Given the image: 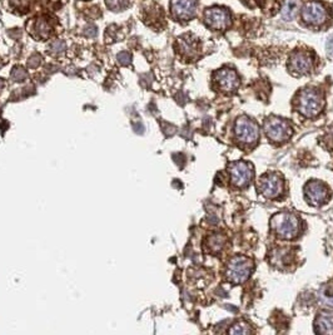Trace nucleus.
<instances>
[{
  "mask_svg": "<svg viewBox=\"0 0 333 335\" xmlns=\"http://www.w3.org/2000/svg\"><path fill=\"white\" fill-rule=\"evenodd\" d=\"M232 184L237 187H247L253 180V167L247 162H234L229 166Z\"/></svg>",
  "mask_w": 333,
  "mask_h": 335,
  "instance_id": "obj_9",
  "label": "nucleus"
},
{
  "mask_svg": "<svg viewBox=\"0 0 333 335\" xmlns=\"http://www.w3.org/2000/svg\"><path fill=\"white\" fill-rule=\"evenodd\" d=\"M4 87V81L3 79H0V88H3Z\"/></svg>",
  "mask_w": 333,
  "mask_h": 335,
  "instance_id": "obj_28",
  "label": "nucleus"
},
{
  "mask_svg": "<svg viewBox=\"0 0 333 335\" xmlns=\"http://www.w3.org/2000/svg\"><path fill=\"white\" fill-rule=\"evenodd\" d=\"M28 32L34 37L35 39H44L49 38L52 34V26H50L49 21L45 17H38V18L32 19L28 23Z\"/></svg>",
  "mask_w": 333,
  "mask_h": 335,
  "instance_id": "obj_14",
  "label": "nucleus"
},
{
  "mask_svg": "<svg viewBox=\"0 0 333 335\" xmlns=\"http://www.w3.org/2000/svg\"><path fill=\"white\" fill-rule=\"evenodd\" d=\"M105 4L110 11L120 12L129 7L130 0H105Z\"/></svg>",
  "mask_w": 333,
  "mask_h": 335,
  "instance_id": "obj_21",
  "label": "nucleus"
},
{
  "mask_svg": "<svg viewBox=\"0 0 333 335\" xmlns=\"http://www.w3.org/2000/svg\"><path fill=\"white\" fill-rule=\"evenodd\" d=\"M177 47L180 54H183L185 58H195L199 53V43L192 36H183L178 38Z\"/></svg>",
  "mask_w": 333,
  "mask_h": 335,
  "instance_id": "obj_15",
  "label": "nucleus"
},
{
  "mask_svg": "<svg viewBox=\"0 0 333 335\" xmlns=\"http://www.w3.org/2000/svg\"><path fill=\"white\" fill-rule=\"evenodd\" d=\"M84 36L85 37H89V38H93V37L97 36V27L93 26V24H89V26H87L84 28Z\"/></svg>",
  "mask_w": 333,
  "mask_h": 335,
  "instance_id": "obj_27",
  "label": "nucleus"
},
{
  "mask_svg": "<svg viewBox=\"0 0 333 335\" xmlns=\"http://www.w3.org/2000/svg\"><path fill=\"white\" fill-rule=\"evenodd\" d=\"M235 137L240 143L254 144L259 137V128L257 124L245 116L238 117L234 126Z\"/></svg>",
  "mask_w": 333,
  "mask_h": 335,
  "instance_id": "obj_5",
  "label": "nucleus"
},
{
  "mask_svg": "<svg viewBox=\"0 0 333 335\" xmlns=\"http://www.w3.org/2000/svg\"><path fill=\"white\" fill-rule=\"evenodd\" d=\"M300 17L308 26L319 27L327 22L328 12L325 11L323 4L318 3V2H308L300 11Z\"/></svg>",
  "mask_w": 333,
  "mask_h": 335,
  "instance_id": "obj_6",
  "label": "nucleus"
},
{
  "mask_svg": "<svg viewBox=\"0 0 333 335\" xmlns=\"http://www.w3.org/2000/svg\"><path fill=\"white\" fill-rule=\"evenodd\" d=\"M144 21L149 26L159 24L164 21V14L162 13V9L155 4H150L149 8L144 11Z\"/></svg>",
  "mask_w": 333,
  "mask_h": 335,
  "instance_id": "obj_17",
  "label": "nucleus"
},
{
  "mask_svg": "<svg viewBox=\"0 0 333 335\" xmlns=\"http://www.w3.org/2000/svg\"><path fill=\"white\" fill-rule=\"evenodd\" d=\"M304 196L305 200L313 206H320L329 199V191L324 184L319 181H309L304 186Z\"/></svg>",
  "mask_w": 333,
  "mask_h": 335,
  "instance_id": "obj_10",
  "label": "nucleus"
},
{
  "mask_svg": "<svg viewBox=\"0 0 333 335\" xmlns=\"http://www.w3.org/2000/svg\"><path fill=\"white\" fill-rule=\"evenodd\" d=\"M170 11L175 19L187 22L197 13V0H172Z\"/></svg>",
  "mask_w": 333,
  "mask_h": 335,
  "instance_id": "obj_13",
  "label": "nucleus"
},
{
  "mask_svg": "<svg viewBox=\"0 0 333 335\" xmlns=\"http://www.w3.org/2000/svg\"><path fill=\"white\" fill-rule=\"evenodd\" d=\"M264 132L272 142L282 143L292 137L293 128L287 119L270 116L264 121Z\"/></svg>",
  "mask_w": 333,
  "mask_h": 335,
  "instance_id": "obj_3",
  "label": "nucleus"
},
{
  "mask_svg": "<svg viewBox=\"0 0 333 335\" xmlns=\"http://www.w3.org/2000/svg\"><path fill=\"white\" fill-rule=\"evenodd\" d=\"M254 264L247 256H234L228 262L225 277L233 284H243L250 276Z\"/></svg>",
  "mask_w": 333,
  "mask_h": 335,
  "instance_id": "obj_2",
  "label": "nucleus"
},
{
  "mask_svg": "<svg viewBox=\"0 0 333 335\" xmlns=\"http://www.w3.org/2000/svg\"><path fill=\"white\" fill-rule=\"evenodd\" d=\"M229 334H234V335H244V334H250L252 332V329L249 327V325H247L245 322L239 321L237 324L232 325L230 329L228 330Z\"/></svg>",
  "mask_w": 333,
  "mask_h": 335,
  "instance_id": "obj_22",
  "label": "nucleus"
},
{
  "mask_svg": "<svg viewBox=\"0 0 333 335\" xmlns=\"http://www.w3.org/2000/svg\"><path fill=\"white\" fill-rule=\"evenodd\" d=\"M203 17H204L205 24L215 31H224L232 23L229 12L224 8H220V7L208 8Z\"/></svg>",
  "mask_w": 333,
  "mask_h": 335,
  "instance_id": "obj_7",
  "label": "nucleus"
},
{
  "mask_svg": "<svg viewBox=\"0 0 333 335\" xmlns=\"http://www.w3.org/2000/svg\"><path fill=\"white\" fill-rule=\"evenodd\" d=\"M324 106L323 97L317 89L305 88L302 89L298 94L297 108L303 116L314 117L320 113Z\"/></svg>",
  "mask_w": 333,
  "mask_h": 335,
  "instance_id": "obj_1",
  "label": "nucleus"
},
{
  "mask_svg": "<svg viewBox=\"0 0 333 335\" xmlns=\"http://www.w3.org/2000/svg\"><path fill=\"white\" fill-rule=\"evenodd\" d=\"M3 67V62H2V59H0V68H2Z\"/></svg>",
  "mask_w": 333,
  "mask_h": 335,
  "instance_id": "obj_29",
  "label": "nucleus"
},
{
  "mask_svg": "<svg viewBox=\"0 0 333 335\" xmlns=\"http://www.w3.org/2000/svg\"><path fill=\"white\" fill-rule=\"evenodd\" d=\"M259 192L267 199H277L283 192V180L277 174H267L259 179Z\"/></svg>",
  "mask_w": 333,
  "mask_h": 335,
  "instance_id": "obj_8",
  "label": "nucleus"
},
{
  "mask_svg": "<svg viewBox=\"0 0 333 335\" xmlns=\"http://www.w3.org/2000/svg\"><path fill=\"white\" fill-rule=\"evenodd\" d=\"M289 71L297 76L308 74L313 68V58L308 52L297 51L289 57Z\"/></svg>",
  "mask_w": 333,
  "mask_h": 335,
  "instance_id": "obj_12",
  "label": "nucleus"
},
{
  "mask_svg": "<svg viewBox=\"0 0 333 335\" xmlns=\"http://www.w3.org/2000/svg\"><path fill=\"white\" fill-rule=\"evenodd\" d=\"M273 230L277 236L290 240L299 232V221L297 216L292 214H277L270 220Z\"/></svg>",
  "mask_w": 333,
  "mask_h": 335,
  "instance_id": "obj_4",
  "label": "nucleus"
},
{
  "mask_svg": "<svg viewBox=\"0 0 333 335\" xmlns=\"http://www.w3.org/2000/svg\"><path fill=\"white\" fill-rule=\"evenodd\" d=\"M27 77H28L27 71H25L23 67H15V68H13L12 78L14 79L15 82L25 81V79H27Z\"/></svg>",
  "mask_w": 333,
  "mask_h": 335,
  "instance_id": "obj_23",
  "label": "nucleus"
},
{
  "mask_svg": "<svg viewBox=\"0 0 333 335\" xmlns=\"http://www.w3.org/2000/svg\"><path fill=\"white\" fill-rule=\"evenodd\" d=\"M40 63H42V56H39V54H33V56L28 59V66H29L30 68H37V67L40 66Z\"/></svg>",
  "mask_w": 333,
  "mask_h": 335,
  "instance_id": "obj_26",
  "label": "nucleus"
},
{
  "mask_svg": "<svg viewBox=\"0 0 333 335\" xmlns=\"http://www.w3.org/2000/svg\"><path fill=\"white\" fill-rule=\"evenodd\" d=\"M8 3H9V7L13 11L24 14L29 11L30 6H32V0H8Z\"/></svg>",
  "mask_w": 333,
  "mask_h": 335,
  "instance_id": "obj_19",
  "label": "nucleus"
},
{
  "mask_svg": "<svg viewBox=\"0 0 333 335\" xmlns=\"http://www.w3.org/2000/svg\"><path fill=\"white\" fill-rule=\"evenodd\" d=\"M50 53L54 54V56H58V54H62L63 52L65 51V43L63 41H55L50 44L49 47Z\"/></svg>",
  "mask_w": 333,
  "mask_h": 335,
  "instance_id": "obj_24",
  "label": "nucleus"
},
{
  "mask_svg": "<svg viewBox=\"0 0 333 335\" xmlns=\"http://www.w3.org/2000/svg\"><path fill=\"white\" fill-rule=\"evenodd\" d=\"M207 245L210 249V251L218 252L222 250V247L224 246V237L220 236V235H212V236L208 237Z\"/></svg>",
  "mask_w": 333,
  "mask_h": 335,
  "instance_id": "obj_20",
  "label": "nucleus"
},
{
  "mask_svg": "<svg viewBox=\"0 0 333 335\" xmlns=\"http://www.w3.org/2000/svg\"><path fill=\"white\" fill-rule=\"evenodd\" d=\"M314 330L317 334L333 335V312L320 311L314 320Z\"/></svg>",
  "mask_w": 333,
  "mask_h": 335,
  "instance_id": "obj_16",
  "label": "nucleus"
},
{
  "mask_svg": "<svg viewBox=\"0 0 333 335\" xmlns=\"http://www.w3.org/2000/svg\"><path fill=\"white\" fill-rule=\"evenodd\" d=\"M117 59L122 66H128V64H130V61H132V56L128 52H120L117 56Z\"/></svg>",
  "mask_w": 333,
  "mask_h": 335,
  "instance_id": "obj_25",
  "label": "nucleus"
},
{
  "mask_svg": "<svg viewBox=\"0 0 333 335\" xmlns=\"http://www.w3.org/2000/svg\"><path fill=\"white\" fill-rule=\"evenodd\" d=\"M298 8H299L298 0H287L282 9V18L287 22L293 21L297 16Z\"/></svg>",
  "mask_w": 333,
  "mask_h": 335,
  "instance_id": "obj_18",
  "label": "nucleus"
},
{
  "mask_svg": "<svg viewBox=\"0 0 333 335\" xmlns=\"http://www.w3.org/2000/svg\"><path fill=\"white\" fill-rule=\"evenodd\" d=\"M214 82L224 93H233L239 87V77L230 68H222L215 72Z\"/></svg>",
  "mask_w": 333,
  "mask_h": 335,
  "instance_id": "obj_11",
  "label": "nucleus"
}]
</instances>
